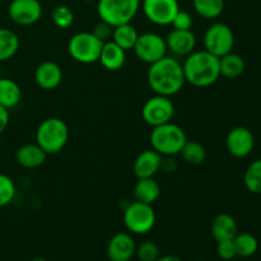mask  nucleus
I'll return each mask as SVG.
<instances>
[{"label":"nucleus","mask_w":261,"mask_h":261,"mask_svg":"<svg viewBox=\"0 0 261 261\" xmlns=\"http://www.w3.org/2000/svg\"><path fill=\"white\" fill-rule=\"evenodd\" d=\"M147 79L155 94L166 97L177 94L186 83L182 64L173 56L167 55L150 64Z\"/></svg>","instance_id":"obj_1"},{"label":"nucleus","mask_w":261,"mask_h":261,"mask_svg":"<svg viewBox=\"0 0 261 261\" xmlns=\"http://www.w3.org/2000/svg\"><path fill=\"white\" fill-rule=\"evenodd\" d=\"M182 69L186 83L199 88L212 86L221 78L219 58L206 50L193 51L185 56Z\"/></svg>","instance_id":"obj_2"},{"label":"nucleus","mask_w":261,"mask_h":261,"mask_svg":"<svg viewBox=\"0 0 261 261\" xmlns=\"http://www.w3.org/2000/svg\"><path fill=\"white\" fill-rule=\"evenodd\" d=\"M69 140V127L59 117H48L38 125L36 130V144L40 145L46 154H58Z\"/></svg>","instance_id":"obj_3"},{"label":"nucleus","mask_w":261,"mask_h":261,"mask_svg":"<svg viewBox=\"0 0 261 261\" xmlns=\"http://www.w3.org/2000/svg\"><path fill=\"white\" fill-rule=\"evenodd\" d=\"M149 139L153 150L162 157H173L180 154L188 138L182 127L173 122H167L153 127Z\"/></svg>","instance_id":"obj_4"},{"label":"nucleus","mask_w":261,"mask_h":261,"mask_svg":"<svg viewBox=\"0 0 261 261\" xmlns=\"http://www.w3.org/2000/svg\"><path fill=\"white\" fill-rule=\"evenodd\" d=\"M140 8V0H98L97 13L111 27L132 23Z\"/></svg>","instance_id":"obj_5"},{"label":"nucleus","mask_w":261,"mask_h":261,"mask_svg":"<svg viewBox=\"0 0 261 261\" xmlns=\"http://www.w3.org/2000/svg\"><path fill=\"white\" fill-rule=\"evenodd\" d=\"M157 216L152 205L135 200L124 211V224L132 234H147L154 228Z\"/></svg>","instance_id":"obj_6"},{"label":"nucleus","mask_w":261,"mask_h":261,"mask_svg":"<svg viewBox=\"0 0 261 261\" xmlns=\"http://www.w3.org/2000/svg\"><path fill=\"white\" fill-rule=\"evenodd\" d=\"M105 42L92 32H79L71 36L68 43L69 55L81 64H92L98 61Z\"/></svg>","instance_id":"obj_7"},{"label":"nucleus","mask_w":261,"mask_h":261,"mask_svg":"<svg viewBox=\"0 0 261 261\" xmlns=\"http://www.w3.org/2000/svg\"><path fill=\"white\" fill-rule=\"evenodd\" d=\"M234 46V33L228 24L222 22L209 25L204 35V50L217 58L232 53Z\"/></svg>","instance_id":"obj_8"},{"label":"nucleus","mask_w":261,"mask_h":261,"mask_svg":"<svg viewBox=\"0 0 261 261\" xmlns=\"http://www.w3.org/2000/svg\"><path fill=\"white\" fill-rule=\"evenodd\" d=\"M175 116V105L170 97L155 96L150 97L142 109V117L149 126L167 124L172 121Z\"/></svg>","instance_id":"obj_9"},{"label":"nucleus","mask_w":261,"mask_h":261,"mask_svg":"<svg viewBox=\"0 0 261 261\" xmlns=\"http://www.w3.org/2000/svg\"><path fill=\"white\" fill-rule=\"evenodd\" d=\"M133 51L140 61L150 65L167 55V46L162 36L158 33L145 32L138 36Z\"/></svg>","instance_id":"obj_10"},{"label":"nucleus","mask_w":261,"mask_h":261,"mask_svg":"<svg viewBox=\"0 0 261 261\" xmlns=\"http://www.w3.org/2000/svg\"><path fill=\"white\" fill-rule=\"evenodd\" d=\"M140 5L147 19L155 25H170L180 10L177 0H143Z\"/></svg>","instance_id":"obj_11"},{"label":"nucleus","mask_w":261,"mask_h":261,"mask_svg":"<svg viewBox=\"0 0 261 261\" xmlns=\"http://www.w3.org/2000/svg\"><path fill=\"white\" fill-rule=\"evenodd\" d=\"M8 14L18 25H32L42 17V5L38 0H10Z\"/></svg>","instance_id":"obj_12"},{"label":"nucleus","mask_w":261,"mask_h":261,"mask_svg":"<svg viewBox=\"0 0 261 261\" xmlns=\"http://www.w3.org/2000/svg\"><path fill=\"white\" fill-rule=\"evenodd\" d=\"M255 145V138L251 130L245 126H236L229 130L226 138V147L234 158H245L251 154Z\"/></svg>","instance_id":"obj_13"},{"label":"nucleus","mask_w":261,"mask_h":261,"mask_svg":"<svg viewBox=\"0 0 261 261\" xmlns=\"http://www.w3.org/2000/svg\"><path fill=\"white\" fill-rule=\"evenodd\" d=\"M134 239L132 233L119 232L110 239L107 245V257L110 261H132L135 255Z\"/></svg>","instance_id":"obj_14"},{"label":"nucleus","mask_w":261,"mask_h":261,"mask_svg":"<svg viewBox=\"0 0 261 261\" xmlns=\"http://www.w3.org/2000/svg\"><path fill=\"white\" fill-rule=\"evenodd\" d=\"M166 46L176 56H188L196 47V36L191 30H175L167 35Z\"/></svg>","instance_id":"obj_15"},{"label":"nucleus","mask_w":261,"mask_h":261,"mask_svg":"<svg viewBox=\"0 0 261 261\" xmlns=\"http://www.w3.org/2000/svg\"><path fill=\"white\" fill-rule=\"evenodd\" d=\"M63 81V70L55 61H43L36 68L35 82L40 88L51 91L60 86Z\"/></svg>","instance_id":"obj_16"},{"label":"nucleus","mask_w":261,"mask_h":261,"mask_svg":"<svg viewBox=\"0 0 261 261\" xmlns=\"http://www.w3.org/2000/svg\"><path fill=\"white\" fill-rule=\"evenodd\" d=\"M162 155L153 149L144 150L134 161V175L137 178L154 177L155 173L161 170Z\"/></svg>","instance_id":"obj_17"},{"label":"nucleus","mask_w":261,"mask_h":261,"mask_svg":"<svg viewBox=\"0 0 261 261\" xmlns=\"http://www.w3.org/2000/svg\"><path fill=\"white\" fill-rule=\"evenodd\" d=\"M98 61L107 70L117 71L125 65L126 51L120 47L119 45H116L114 41H106L102 46Z\"/></svg>","instance_id":"obj_18"},{"label":"nucleus","mask_w":261,"mask_h":261,"mask_svg":"<svg viewBox=\"0 0 261 261\" xmlns=\"http://www.w3.org/2000/svg\"><path fill=\"white\" fill-rule=\"evenodd\" d=\"M211 232L217 242L223 240H233L234 236L239 233V227L236 219L231 214L221 213L212 222Z\"/></svg>","instance_id":"obj_19"},{"label":"nucleus","mask_w":261,"mask_h":261,"mask_svg":"<svg viewBox=\"0 0 261 261\" xmlns=\"http://www.w3.org/2000/svg\"><path fill=\"white\" fill-rule=\"evenodd\" d=\"M47 154L45 150L38 144H24L20 148H18L15 153V160L22 167L24 168H37L45 163Z\"/></svg>","instance_id":"obj_20"},{"label":"nucleus","mask_w":261,"mask_h":261,"mask_svg":"<svg viewBox=\"0 0 261 261\" xmlns=\"http://www.w3.org/2000/svg\"><path fill=\"white\" fill-rule=\"evenodd\" d=\"M133 195L137 201L153 205L161 195V186L153 177L138 178Z\"/></svg>","instance_id":"obj_21"},{"label":"nucleus","mask_w":261,"mask_h":261,"mask_svg":"<svg viewBox=\"0 0 261 261\" xmlns=\"http://www.w3.org/2000/svg\"><path fill=\"white\" fill-rule=\"evenodd\" d=\"M22 99V89L19 84L10 78L0 76V105L8 110L17 106Z\"/></svg>","instance_id":"obj_22"},{"label":"nucleus","mask_w":261,"mask_h":261,"mask_svg":"<svg viewBox=\"0 0 261 261\" xmlns=\"http://www.w3.org/2000/svg\"><path fill=\"white\" fill-rule=\"evenodd\" d=\"M245 71V60L239 54L228 53L219 58V73L227 79H236Z\"/></svg>","instance_id":"obj_23"},{"label":"nucleus","mask_w":261,"mask_h":261,"mask_svg":"<svg viewBox=\"0 0 261 261\" xmlns=\"http://www.w3.org/2000/svg\"><path fill=\"white\" fill-rule=\"evenodd\" d=\"M138 36H139V33H138L137 28L132 23H125V24L114 27L111 38L116 45L124 48L125 51H129L133 50V47H134Z\"/></svg>","instance_id":"obj_24"},{"label":"nucleus","mask_w":261,"mask_h":261,"mask_svg":"<svg viewBox=\"0 0 261 261\" xmlns=\"http://www.w3.org/2000/svg\"><path fill=\"white\" fill-rule=\"evenodd\" d=\"M19 37L8 28H0V63L12 59L19 50Z\"/></svg>","instance_id":"obj_25"},{"label":"nucleus","mask_w":261,"mask_h":261,"mask_svg":"<svg viewBox=\"0 0 261 261\" xmlns=\"http://www.w3.org/2000/svg\"><path fill=\"white\" fill-rule=\"evenodd\" d=\"M236 254L240 257H251L254 256L259 249V241L256 237L251 233H237L233 239Z\"/></svg>","instance_id":"obj_26"},{"label":"nucleus","mask_w":261,"mask_h":261,"mask_svg":"<svg viewBox=\"0 0 261 261\" xmlns=\"http://www.w3.org/2000/svg\"><path fill=\"white\" fill-rule=\"evenodd\" d=\"M181 157L186 163L193 166L201 165L206 158V150L203 144L196 140H186L180 152Z\"/></svg>","instance_id":"obj_27"},{"label":"nucleus","mask_w":261,"mask_h":261,"mask_svg":"<svg viewBox=\"0 0 261 261\" xmlns=\"http://www.w3.org/2000/svg\"><path fill=\"white\" fill-rule=\"evenodd\" d=\"M193 7L205 19L218 18L224 10V0H193Z\"/></svg>","instance_id":"obj_28"},{"label":"nucleus","mask_w":261,"mask_h":261,"mask_svg":"<svg viewBox=\"0 0 261 261\" xmlns=\"http://www.w3.org/2000/svg\"><path fill=\"white\" fill-rule=\"evenodd\" d=\"M244 184L247 190L261 195V158L250 163L244 173Z\"/></svg>","instance_id":"obj_29"},{"label":"nucleus","mask_w":261,"mask_h":261,"mask_svg":"<svg viewBox=\"0 0 261 261\" xmlns=\"http://www.w3.org/2000/svg\"><path fill=\"white\" fill-rule=\"evenodd\" d=\"M53 23L60 30H66L74 23V13L68 5H56L51 12Z\"/></svg>","instance_id":"obj_30"},{"label":"nucleus","mask_w":261,"mask_h":261,"mask_svg":"<svg viewBox=\"0 0 261 261\" xmlns=\"http://www.w3.org/2000/svg\"><path fill=\"white\" fill-rule=\"evenodd\" d=\"M15 196L14 181L9 176L0 173V208L7 206Z\"/></svg>","instance_id":"obj_31"},{"label":"nucleus","mask_w":261,"mask_h":261,"mask_svg":"<svg viewBox=\"0 0 261 261\" xmlns=\"http://www.w3.org/2000/svg\"><path fill=\"white\" fill-rule=\"evenodd\" d=\"M138 261H157L160 257V249L153 241H144L135 249Z\"/></svg>","instance_id":"obj_32"},{"label":"nucleus","mask_w":261,"mask_h":261,"mask_svg":"<svg viewBox=\"0 0 261 261\" xmlns=\"http://www.w3.org/2000/svg\"><path fill=\"white\" fill-rule=\"evenodd\" d=\"M217 254L222 260L229 261L237 256L233 240H223L217 242Z\"/></svg>","instance_id":"obj_33"},{"label":"nucleus","mask_w":261,"mask_h":261,"mask_svg":"<svg viewBox=\"0 0 261 261\" xmlns=\"http://www.w3.org/2000/svg\"><path fill=\"white\" fill-rule=\"evenodd\" d=\"M175 30H191L193 27V17L186 10H178L177 14L173 18L172 23H171Z\"/></svg>","instance_id":"obj_34"},{"label":"nucleus","mask_w":261,"mask_h":261,"mask_svg":"<svg viewBox=\"0 0 261 261\" xmlns=\"http://www.w3.org/2000/svg\"><path fill=\"white\" fill-rule=\"evenodd\" d=\"M112 30H114V27H111V25L107 24L106 22H102L101 20V23L96 24V27L92 31V33H93L98 40H101L102 42H106V41H109V38H111Z\"/></svg>","instance_id":"obj_35"},{"label":"nucleus","mask_w":261,"mask_h":261,"mask_svg":"<svg viewBox=\"0 0 261 261\" xmlns=\"http://www.w3.org/2000/svg\"><path fill=\"white\" fill-rule=\"evenodd\" d=\"M9 110L0 105V134L4 133L5 129L8 127V125H9Z\"/></svg>","instance_id":"obj_36"},{"label":"nucleus","mask_w":261,"mask_h":261,"mask_svg":"<svg viewBox=\"0 0 261 261\" xmlns=\"http://www.w3.org/2000/svg\"><path fill=\"white\" fill-rule=\"evenodd\" d=\"M177 168V163L172 157H162V162H161V170L165 172H173Z\"/></svg>","instance_id":"obj_37"},{"label":"nucleus","mask_w":261,"mask_h":261,"mask_svg":"<svg viewBox=\"0 0 261 261\" xmlns=\"http://www.w3.org/2000/svg\"><path fill=\"white\" fill-rule=\"evenodd\" d=\"M157 261H182L176 255H166V256H160Z\"/></svg>","instance_id":"obj_38"},{"label":"nucleus","mask_w":261,"mask_h":261,"mask_svg":"<svg viewBox=\"0 0 261 261\" xmlns=\"http://www.w3.org/2000/svg\"><path fill=\"white\" fill-rule=\"evenodd\" d=\"M32 261H47V260L42 259V257H36V259H33Z\"/></svg>","instance_id":"obj_39"},{"label":"nucleus","mask_w":261,"mask_h":261,"mask_svg":"<svg viewBox=\"0 0 261 261\" xmlns=\"http://www.w3.org/2000/svg\"><path fill=\"white\" fill-rule=\"evenodd\" d=\"M82 2H86V3H89V2H93V0H82Z\"/></svg>","instance_id":"obj_40"},{"label":"nucleus","mask_w":261,"mask_h":261,"mask_svg":"<svg viewBox=\"0 0 261 261\" xmlns=\"http://www.w3.org/2000/svg\"><path fill=\"white\" fill-rule=\"evenodd\" d=\"M196 261H208V260H196Z\"/></svg>","instance_id":"obj_41"},{"label":"nucleus","mask_w":261,"mask_h":261,"mask_svg":"<svg viewBox=\"0 0 261 261\" xmlns=\"http://www.w3.org/2000/svg\"><path fill=\"white\" fill-rule=\"evenodd\" d=\"M0 76H2V74H0Z\"/></svg>","instance_id":"obj_42"},{"label":"nucleus","mask_w":261,"mask_h":261,"mask_svg":"<svg viewBox=\"0 0 261 261\" xmlns=\"http://www.w3.org/2000/svg\"><path fill=\"white\" fill-rule=\"evenodd\" d=\"M109 261H110V260H109Z\"/></svg>","instance_id":"obj_43"},{"label":"nucleus","mask_w":261,"mask_h":261,"mask_svg":"<svg viewBox=\"0 0 261 261\" xmlns=\"http://www.w3.org/2000/svg\"><path fill=\"white\" fill-rule=\"evenodd\" d=\"M132 261H133V260H132Z\"/></svg>","instance_id":"obj_44"}]
</instances>
